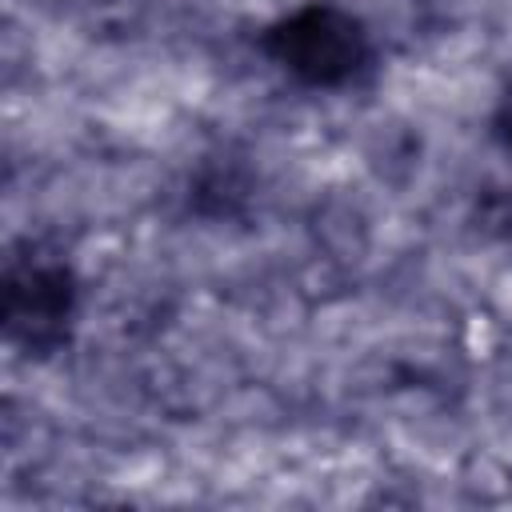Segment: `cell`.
Returning a JSON list of instances; mask_svg holds the SVG:
<instances>
[{"mask_svg": "<svg viewBox=\"0 0 512 512\" xmlns=\"http://www.w3.org/2000/svg\"><path fill=\"white\" fill-rule=\"evenodd\" d=\"M276 52L280 60L308 76V80H344L356 60L364 56V40H360V28L332 12V8H312V12H300L296 20H288L280 32H276Z\"/></svg>", "mask_w": 512, "mask_h": 512, "instance_id": "obj_1", "label": "cell"}]
</instances>
